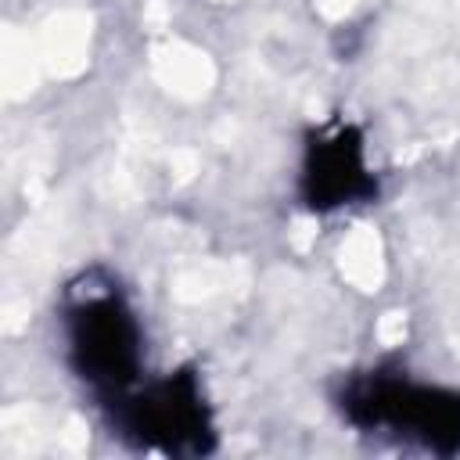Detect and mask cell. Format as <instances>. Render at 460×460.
Listing matches in <instances>:
<instances>
[{"label": "cell", "mask_w": 460, "mask_h": 460, "mask_svg": "<svg viewBox=\"0 0 460 460\" xmlns=\"http://www.w3.org/2000/svg\"><path fill=\"white\" fill-rule=\"evenodd\" d=\"M65 320L75 370L104 392H122L140 367V331L119 291L111 284H93V273L83 277Z\"/></svg>", "instance_id": "obj_1"}, {"label": "cell", "mask_w": 460, "mask_h": 460, "mask_svg": "<svg viewBox=\"0 0 460 460\" xmlns=\"http://www.w3.org/2000/svg\"><path fill=\"white\" fill-rule=\"evenodd\" d=\"M345 413L359 428H402L428 449H460V395L438 388H413L392 377H359L345 392Z\"/></svg>", "instance_id": "obj_2"}, {"label": "cell", "mask_w": 460, "mask_h": 460, "mask_svg": "<svg viewBox=\"0 0 460 460\" xmlns=\"http://www.w3.org/2000/svg\"><path fill=\"white\" fill-rule=\"evenodd\" d=\"M126 428L144 446L169 453H205L208 420L194 377H172L126 406Z\"/></svg>", "instance_id": "obj_3"}, {"label": "cell", "mask_w": 460, "mask_h": 460, "mask_svg": "<svg viewBox=\"0 0 460 460\" xmlns=\"http://www.w3.org/2000/svg\"><path fill=\"white\" fill-rule=\"evenodd\" d=\"M374 190L363 144L352 129H334L331 137H320L309 147L305 158V198L313 208H338L349 201H359Z\"/></svg>", "instance_id": "obj_4"}]
</instances>
